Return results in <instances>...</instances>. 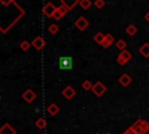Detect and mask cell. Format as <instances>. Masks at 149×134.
<instances>
[{
  "mask_svg": "<svg viewBox=\"0 0 149 134\" xmlns=\"http://www.w3.org/2000/svg\"><path fill=\"white\" fill-rule=\"evenodd\" d=\"M129 128L135 134H147L149 132V122L144 119H137Z\"/></svg>",
  "mask_w": 149,
  "mask_h": 134,
  "instance_id": "cell-1",
  "label": "cell"
},
{
  "mask_svg": "<svg viewBox=\"0 0 149 134\" xmlns=\"http://www.w3.org/2000/svg\"><path fill=\"white\" fill-rule=\"evenodd\" d=\"M58 66L62 70H70L73 66V61L72 57L70 56H62L58 58Z\"/></svg>",
  "mask_w": 149,
  "mask_h": 134,
  "instance_id": "cell-2",
  "label": "cell"
},
{
  "mask_svg": "<svg viewBox=\"0 0 149 134\" xmlns=\"http://www.w3.org/2000/svg\"><path fill=\"white\" fill-rule=\"evenodd\" d=\"M130 58H132V54H130V51H128L127 49H125V50H122V51L118 55V57H116V62H118L120 65H125V64H127V62L130 61Z\"/></svg>",
  "mask_w": 149,
  "mask_h": 134,
  "instance_id": "cell-3",
  "label": "cell"
},
{
  "mask_svg": "<svg viewBox=\"0 0 149 134\" xmlns=\"http://www.w3.org/2000/svg\"><path fill=\"white\" fill-rule=\"evenodd\" d=\"M56 9H57V7L52 3V2H47L44 6H43V8H42V13L47 16V17H54V14H55V12H56Z\"/></svg>",
  "mask_w": 149,
  "mask_h": 134,
  "instance_id": "cell-4",
  "label": "cell"
},
{
  "mask_svg": "<svg viewBox=\"0 0 149 134\" xmlns=\"http://www.w3.org/2000/svg\"><path fill=\"white\" fill-rule=\"evenodd\" d=\"M92 91H93V93H94L97 97H101V96L107 91V87H106L101 82H97V83L93 84Z\"/></svg>",
  "mask_w": 149,
  "mask_h": 134,
  "instance_id": "cell-5",
  "label": "cell"
},
{
  "mask_svg": "<svg viewBox=\"0 0 149 134\" xmlns=\"http://www.w3.org/2000/svg\"><path fill=\"white\" fill-rule=\"evenodd\" d=\"M62 96H63L65 99L71 100V99L76 96V90H74L71 85H68V86H65V87L62 90Z\"/></svg>",
  "mask_w": 149,
  "mask_h": 134,
  "instance_id": "cell-6",
  "label": "cell"
},
{
  "mask_svg": "<svg viewBox=\"0 0 149 134\" xmlns=\"http://www.w3.org/2000/svg\"><path fill=\"white\" fill-rule=\"evenodd\" d=\"M31 45L36 49V50H42L43 48H44V45H45V42H44V40H43V37L42 36H36L31 42Z\"/></svg>",
  "mask_w": 149,
  "mask_h": 134,
  "instance_id": "cell-7",
  "label": "cell"
},
{
  "mask_svg": "<svg viewBox=\"0 0 149 134\" xmlns=\"http://www.w3.org/2000/svg\"><path fill=\"white\" fill-rule=\"evenodd\" d=\"M68 12H69V9H68L65 6L61 5V6H58L57 9H56V12H55V14H54V19H55L56 21H58V20H61Z\"/></svg>",
  "mask_w": 149,
  "mask_h": 134,
  "instance_id": "cell-8",
  "label": "cell"
},
{
  "mask_svg": "<svg viewBox=\"0 0 149 134\" xmlns=\"http://www.w3.org/2000/svg\"><path fill=\"white\" fill-rule=\"evenodd\" d=\"M22 98H23L28 104H30V103H33V101L36 99V93H35L31 89H28V90H26V91L22 93Z\"/></svg>",
  "mask_w": 149,
  "mask_h": 134,
  "instance_id": "cell-9",
  "label": "cell"
},
{
  "mask_svg": "<svg viewBox=\"0 0 149 134\" xmlns=\"http://www.w3.org/2000/svg\"><path fill=\"white\" fill-rule=\"evenodd\" d=\"M88 24H90V23H88V21H87L84 16L78 17V19L76 20V22H74V26H76L79 30H81V31H83V30H85V29L88 27Z\"/></svg>",
  "mask_w": 149,
  "mask_h": 134,
  "instance_id": "cell-10",
  "label": "cell"
},
{
  "mask_svg": "<svg viewBox=\"0 0 149 134\" xmlns=\"http://www.w3.org/2000/svg\"><path fill=\"white\" fill-rule=\"evenodd\" d=\"M79 1H80V0H61V5L65 6L69 10H71V9H73L77 5H79Z\"/></svg>",
  "mask_w": 149,
  "mask_h": 134,
  "instance_id": "cell-11",
  "label": "cell"
},
{
  "mask_svg": "<svg viewBox=\"0 0 149 134\" xmlns=\"http://www.w3.org/2000/svg\"><path fill=\"white\" fill-rule=\"evenodd\" d=\"M119 83L122 85V86H128L130 83H132V78L128 73H122L120 77H119Z\"/></svg>",
  "mask_w": 149,
  "mask_h": 134,
  "instance_id": "cell-12",
  "label": "cell"
},
{
  "mask_svg": "<svg viewBox=\"0 0 149 134\" xmlns=\"http://www.w3.org/2000/svg\"><path fill=\"white\" fill-rule=\"evenodd\" d=\"M0 134H16V131L9 124H5L0 128Z\"/></svg>",
  "mask_w": 149,
  "mask_h": 134,
  "instance_id": "cell-13",
  "label": "cell"
},
{
  "mask_svg": "<svg viewBox=\"0 0 149 134\" xmlns=\"http://www.w3.org/2000/svg\"><path fill=\"white\" fill-rule=\"evenodd\" d=\"M114 42V37H113V35L112 34H105V40H104V42H102V48H105V49H107L112 43Z\"/></svg>",
  "mask_w": 149,
  "mask_h": 134,
  "instance_id": "cell-14",
  "label": "cell"
},
{
  "mask_svg": "<svg viewBox=\"0 0 149 134\" xmlns=\"http://www.w3.org/2000/svg\"><path fill=\"white\" fill-rule=\"evenodd\" d=\"M47 111H48V113H49L50 115H56V114L59 112V107H58V105H57V104L52 103V104H50V105L48 106Z\"/></svg>",
  "mask_w": 149,
  "mask_h": 134,
  "instance_id": "cell-15",
  "label": "cell"
},
{
  "mask_svg": "<svg viewBox=\"0 0 149 134\" xmlns=\"http://www.w3.org/2000/svg\"><path fill=\"white\" fill-rule=\"evenodd\" d=\"M139 51L141 52V55H142L143 57H149V43H143V44L140 47Z\"/></svg>",
  "mask_w": 149,
  "mask_h": 134,
  "instance_id": "cell-16",
  "label": "cell"
},
{
  "mask_svg": "<svg viewBox=\"0 0 149 134\" xmlns=\"http://www.w3.org/2000/svg\"><path fill=\"white\" fill-rule=\"evenodd\" d=\"M104 40H105V34H102L101 31H98V33L93 36V41H94L95 43H98V44H102Z\"/></svg>",
  "mask_w": 149,
  "mask_h": 134,
  "instance_id": "cell-17",
  "label": "cell"
},
{
  "mask_svg": "<svg viewBox=\"0 0 149 134\" xmlns=\"http://www.w3.org/2000/svg\"><path fill=\"white\" fill-rule=\"evenodd\" d=\"M136 31H137V28H136V26L133 24V23L128 24L127 28H126V33H127L129 36H134V35L136 34Z\"/></svg>",
  "mask_w": 149,
  "mask_h": 134,
  "instance_id": "cell-18",
  "label": "cell"
},
{
  "mask_svg": "<svg viewBox=\"0 0 149 134\" xmlns=\"http://www.w3.org/2000/svg\"><path fill=\"white\" fill-rule=\"evenodd\" d=\"M35 126L38 128V129H44L47 127V121L44 118H38L35 122Z\"/></svg>",
  "mask_w": 149,
  "mask_h": 134,
  "instance_id": "cell-19",
  "label": "cell"
},
{
  "mask_svg": "<svg viewBox=\"0 0 149 134\" xmlns=\"http://www.w3.org/2000/svg\"><path fill=\"white\" fill-rule=\"evenodd\" d=\"M58 30H59V27H58V24H56V23H51V24L48 27V31H49L50 34H52V35L57 34Z\"/></svg>",
  "mask_w": 149,
  "mask_h": 134,
  "instance_id": "cell-20",
  "label": "cell"
},
{
  "mask_svg": "<svg viewBox=\"0 0 149 134\" xmlns=\"http://www.w3.org/2000/svg\"><path fill=\"white\" fill-rule=\"evenodd\" d=\"M30 45H31V43H29L28 41L23 40V41H21V43H20V49H21L22 51H28L29 48H30Z\"/></svg>",
  "mask_w": 149,
  "mask_h": 134,
  "instance_id": "cell-21",
  "label": "cell"
},
{
  "mask_svg": "<svg viewBox=\"0 0 149 134\" xmlns=\"http://www.w3.org/2000/svg\"><path fill=\"white\" fill-rule=\"evenodd\" d=\"M91 5H92V2H91V0H80L79 1V6L83 8V9H88L90 7H91Z\"/></svg>",
  "mask_w": 149,
  "mask_h": 134,
  "instance_id": "cell-22",
  "label": "cell"
},
{
  "mask_svg": "<svg viewBox=\"0 0 149 134\" xmlns=\"http://www.w3.org/2000/svg\"><path fill=\"white\" fill-rule=\"evenodd\" d=\"M81 87H83V90H85V91H91L92 87H93V84H92L90 80H84V82L81 83Z\"/></svg>",
  "mask_w": 149,
  "mask_h": 134,
  "instance_id": "cell-23",
  "label": "cell"
},
{
  "mask_svg": "<svg viewBox=\"0 0 149 134\" xmlns=\"http://www.w3.org/2000/svg\"><path fill=\"white\" fill-rule=\"evenodd\" d=\"M115 47L119 49V50H125L126 49V47H127V43L123 41V40H119V41H116V43H115Z\"/></svg>",
  "mask_w": 149,
  "mask_h": 134,
  "instance_id": "cell-24",
  "label": "cell"
},
{
  "mask_svg": "<svg viewBox=\"0 0 149 134\" xmlns=\"http://www.w3.org/2000/svg\"><path fill=\"white\" fill-rule=\"evenodd\" d=\"M94 6L98 9H101L105 6V0H94Z\"/></svg>",
  "mask_w": 149,
  "mask_h": 134,
  "instance_id": "cell-25",
  "label": "cell"
},
{
  "mask_svg": "<svg viewBox=\"0 0 149 134\" xmlns=\"http://www.w3.org/2000/svg\"><path fill=\"white\" fill-rule=\"evenodd\" d=\"M0 3H1L2 6H5V7H7V6H9L10 3H14V0H0Z\"/></svg>",
  "mask_w": 149,
  "mask_h": 134,
  "instance_id": "cell-26",
  "label": "cell"
},
{
  "mask_svg": "<svg viewBox=\"0 0 149 134\" xmlns=\"http://www.w3.org/2000/svg\"><path fill=\"white\" fill-rule=\"evenodd\" d=\"M122 134H135V133H134V132H133L130 128H127V129H126V131H125Z\"/></svg>",
  "mask_w": 149,
  "mask_h": 134,
  "instance_id": "cell-27",
  "label": "cell"
},
{
  "mask_svg": "<svg viewBox=\"0 0 149 134\" xmlns=\"http://www.w3.org/2000/svg\"><path fill=\"white\" fill-rule=\"evenodd\" d=\"M144 20H146L147 22H149V12H147V13L144 14Z\"/></svg>",
  "mask_w": 149,
  "mask_h": 134,
  "instance_id": "cell-28",
  "label": "cell"
},
{
  "mask_svg": "<svg viewBox=\"0 0 149 134\" xmlns=\"http://www.w3.org/2000/svg\"><path fill=\"white\" fill-rule=\"evenodd\" d=\"M105 134H112V133H105Z\"/></svg>",
  "mask_w": 149,
  "mask_h": 134,
  "instance_id": "cell-29",
  "label": "cell"
}]
</instances>
